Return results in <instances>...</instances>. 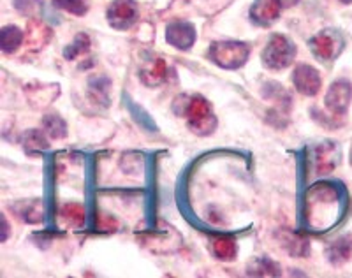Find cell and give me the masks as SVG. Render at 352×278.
<instances>
[{
	"instance_id": "ba28073f",
	"label": "cell",
	"mask_w": 352,
	"mask_h": 278,
	"mask_svg": "<svg viewBox=\"0 0 352 278\" xmlns=\"http://www.w3.org/2000/svg\"><path fill=\"white\" fill-rule=\"evenodd\" d=\"M292 83L296 87V90L300 94L307 97L316 96L320 88V76L317 72V69L310 67V65H298L292 72Z\"/></svg>"
},
{
	"instance_id": "7a4b0ae2",
	"label": "cell",
	"mask_w": 352,
	"mask_h": 278,
	"mask_svg": "<svg viewBox=\"0 0 352 278\" xmlns=\"http://www.w3.org/2000/svg\"><path fill=\"white\" fill-rule=\"evenodd\" d=\"M180 115L187 116L188 127L192 129L196 134L201 136H206L210 132H213V129L217 125L212 107H210L208 100L203 99V97H187L185 109Z\"/></svg>"
},
{
	"instance_id": "5bb4252c",
	"label": "cell",
	"mask_w": 352,
	"mask_h": 278,
	"mask_svg": "<svg viewBox=\"0 0 352 278\" xmlns=\"http://www.w3.org/2000/svg\"><path fill=\"white\" fill-rule=\"evenodd\" d=\"M21 145H23L27 153H39V151L48 150L50 147L48 139L44 138L43 131H37V129L25 132L23 138H21Z\"/></svg>"
},
{
	"instance_id": "8fae6325",
	"label": "cell",
	"mask_w": 352,
	"mask_h": 278,
	"mask_svg": "<svg viewBox=\"0 0 352 278\" xmlns=\"http://www.w3.org/2000/svg\"><path fill=\"white\" fill-rule=\"evenodd\" d=\"M338 157H340V151L333 143L320 145L314 151V166H316L317 175H328L338 164Z\"/></svg>"
},
{
	"instance_id": "ac0fdd59",
	"label": "cell",
	"mask_w": 352,
	"mask_h": 278,
	"mask_svg": "<svg viewBox=\"0 0 352 278\" xmlns=\"http://www.w3.org/2000/svg\"><path fill=\"white\" fill-rule=\"evenodd\" d=\"M60 215H62V219H64L65 222L72 227L83 226L85 217H87V215H85V208L81 206V204H76V203L65 204V206L62 208Z\"/></svg>"
},
{
	"instance_id": "d6986e66",
	"label": "cell",
	"mask_w": 352,
	"mask_h": 278,
	"mask_svg": "<svg viewBox=\"0 0 352 278\" xmlns=\"http://www.w3.org/2000/svg\"><path fill=\"white\" fill-rule=\"evenodd\" d=\"M50 39V28L39 21H30L28 23V41L34 46H43Z\"/></svg>"
},
{
	"instance_id": "44dd1931",
	"label": "cell",
	"mask_w": 352,
	"mask_h": 278,
	"mask_svg": "<svg viewBox=\"0 0 352 278\" xmlns=\"http://www.w3.org/2000/svg\"><path fill=\"white\" fill-rule=\"evenodd\" d=\"M53 6L58 9H64V11L71 12V14H76V17H81V14L87 12L85 0H53Z\"/></svg>"
},
{
	"instance_id": "9a60e30c",
	"label": "cell",
	"mask_w": 352,
	"mask_h": 278,
	"mask_svg": "<svg viewBox=\"0 0 352 278\" xmlns=\"http://www.w3.org/2000/svg\"><path fill=\"white\" fill-rule=\"evenodd\" d=\"M16 210L20 213V219L28 224H39L44 219L43 203L37 201V199L36 201H28V203H21Z\"/></svg>"
},
{
	"instance_id": "9c48e42d",
	"label": "cell",
	"mask_w": 352,
	"mask_h": 278,
	"mask_svg": "<svg viewBox=\"0 0 352 278\" xmlns=\"http://www.w3.org/2000/svg\"><path fill=\"white\" fill-rule=\"evenodd\" d=\"M166 39L178 50H188L196 41V28L187 21H175L168 27Z\"/></svg>"
},
{
	"instance_id": "484cf974",
	"label": "cell",
	"mask_w": 352,
	"mask_h": 278,
	"mask_svg": "<svg viewBox=\"0 0 352 278\" xmlns=\"http://www.w3.org/2000/svg\"><path fill=\"white\" fill-rule=\"evenodd\" d=\"M340 2H344V4H352V0H340Z\"/></svg>"
},
{
	"instance_id": "2e32d148",
	"label": "cell",
	"mask_w": 352,
	"mask_h": 278,
	"mask_svg": "<svg viewBox=\"0 0 352 278\" xmlns=\"http://www.w3.org/2000/svg\"><path fill=\"white\" fill-rule=\"evenodd\" d=\"M21 41H23V34H21L18 27L9 25V27L2 28V32H0V46H2L6 53H12L14 50H18Z\"/></svg>"
},
{
	"instance_id": "5b68a950",
	"label": "cell",
	"mask_w": 352,
	"mask_h": 278,
	"mask_svg": "<svg viewBox=\"0 0 352 278\" xmlns=\"http://www.w3.org/2000/svg\"><path fill=\"white\" fill-rule=\"evenodd\" d=\"M310 50L320 62H331L344 50V39L335 30H322L310 39Z\"/></svg>"
},
{
	"instance_id": "30bf717a",
	"label": "cell",
	"mask_w": 352,
	"mask_h": 278,
	"mask_svg": "<svg viewBox=\"0 0 352 278\" xmlns=\"http://www.w3.org/2000/svg\"><path fill=\"white\" fill-rule=\"evenodd\" d=\"M282 8L284 6L280 4V0H256L252 9H250V18L257 25L268 27L273 21L278 20Z\"/></svg>"
},
{
	"instance_id": "4fadbf2b",
	"label": "cell",
	"mask_w": 352,
	"mask_h": 278,
	"mask_svg": "<svg viewBox=\"0 0 352 278\" xmlns=\"http://www.w3.org/2000/svg\"><path fill=\"white\" fill-rule=\"evenodd\" d=\"M212 250L220 261H232L236 257V242L229 236H219L212 242Z\"/></svg>"
},
{
	"instance_id": "ffe728a7",
	"label": "cell",
	"mask_w": 352,
	"mask_h": 278,
	"mask_svg": "<svg viewBox=\"0 0 352 278\" xmlns=\"http://www.w3.org/2000/svg\"><path fill=\"white\" fill-rule=\"evenodd\" d=\"M88 48H90V39H88V36H85V34H78L74 43H72L69 48H65L64 56L67 60H74L76 56L87 53Z\"/></svg>"
},
{
	"instance_id": "cb8c5ba5",
	"label": "cell",
	"mask_w": 352,
	"mask_h": 278,
	"mask_svg": "<svg viewBox=\"0 0 352 278\" xmlns=\"http://www.w3.org/2000/svg\"><path fill=\"white\" fill-rule=\"evenodd\" d=\"M97 226L102 231H115L116 220L113 217H109V215L99 213V217H97Z\"/></svg>"
},
{
	"instance_id": "d4e9b609",
	"label": "cell",
	"mask_w": 352,
	"mask_h": 278,
	"mask_svg": "<svg viewBox=\"0 0 352 278\" xmlns=\"http://www.w3.org/2000/svg\"><path fill=\"white\" fill-rule=\"evenodd\" d=\"M298 0H280V4L284 6V8H291V6L296 4Z\"/></svg>"
},
{
	"instance_id": "52a82bcc",
	"label": "cell",
	"mask_w": 352,
	"mask_h": 278,
	"mask_svg": "<svg viewBox=\"0 0 352 278\" xmlns=\"http://www.w3.org/2000/svg\"><path fill=\"white\" fill-rule=\"evenodd\" d=\"M352 99V85L347 80H338L326 94V106L333 115H345Z\"/></svg>"
},
{
	"instance_id": "8992f818",
	"label": "cell",
	"mask_w": 352,
	"mask_h": 278,
	"mask_svg": "<svg viewBox=\"0 0 352 278\" xmlns=\"http://www.w3.org/2000/svg\"><path fill=\"white\" fill-rule=\"evenodd\" d=\"M138 18V4L134 0H115L108 9V21L116 30L132 27Z\"/></svg>"
},
{
	"instance_id": "6da1fadb",
	"label": "cell",
	"mask_w": 352,
	"mask_h": 278,
	"mask_svg": "<svg viewBox=\"0 0 352 278\" xmlns=\"http://www.w3.org/2000/svg\"><path fill=\"white\" fill-rule=\"evenodd\" d=\"M340 189L329 183L316 185L307 195V220L308 226L317 231L331 227L340 217Z\"/></svg>"
},
{
	"instance_id": "e0dca14e",
	"label": "cell",
	"mask_w": 352,
	"mask_h": 278,
	"mask_svg": "<svg viewBox=\"0 0 352 278\" xmlns=\"http://www.w3.org/2000/svg\"><path fill=\"white\" fill-rule=\"evenodd\" d=\"M43 129L44 132L53 139H62L67 136V125L64 120L56 115H48L43 118Z\"/></svg>"
},
{
	"instance_id": "7402d4cb",
	"label": "cell",
	"mask_w": 352,
	"mask_h": 278,
	"mask_svg": "<svg viewBox=\"0 0 352 278\" xmlns=\"http://www.w3.org/2000/svg\"><path fill=\"white\" fill-rule=\"evenodd\" d=\"M248 275H261V277H268L270 275V277H276V275H280V271H278L276 264H273L272 261H268V259H261V261H257L256 264L250 268Z\"/></svg>"
},
{
	"instance_id": "7c38bea8",
	"label": "cell",
	"mask_w": 352,
	"mask_h": 278,
	"mask_svg": "<svg viewBox=\"0 0 352 278\" xmlns=\"http://www.w3.org/2000/svg\"><path fill=\"white\" fill-rule=\"evenodd\" d=\"M166 74H168V65L162 58H153L152 62L144 64V67L141 69V80L144 85L148 87H155L160 85L166 80Z\"/></svg>"
},
{
	"instance_id": "277c9868",
	"label": "cell",
	"mask_w": 352,
	"mask_h": 278,
	"mask_svg": "<svg viewBox=\"0 0 352 278\" xmlns=\"http://www.w3.org/2000/svg\"><path fill=\"white\" fill-rule=\"evenodd\" d=\"M210 58L219 67L238 69L247 62L248 46L243 43L226 41V43H213L210 48Z\"/></svg>"
},
{
	"instance_id": "603a6c76",
	"label": "cell",
	"mask_w": 352,
	"mask_h": 278,
	"mask_svg": "<svg viewBox=\"0 0 352 278\" xmlns=\"http://www.w3.org/2000/svg\"><path fill=\"white\" fill-rule=\"evenodd\" d=\"M349 254H351V243H349L347 239L335 242L331 248H329V255H331V259L335 262L345 261V259L349 257Z\"/></svg>"
},
{
	"instance_id": "3957f363",
	"label": "cell",
	"mask_w": 352,
	"mask_h": 278,
	"mask_svg": "<svg viewBox=\"0 0 352 278\" xmlns=\"http://www.w3.org/2000/svg\"><path fill=\"white\" fill-rule=\"evenodd\" d=\"M294 56H296V46L285 36L275 34L268 41L266 48H264L263 62L268 69L280 71V69H285L287 65L292 64Z\"/></svg>"
},
{
	"instance_id": "4316f807",
	"label": "cell",
	"mask_w": 352,
	"mask_h": 278,
	"mask_svg": "<svg viewBox=\"0 0 352 278\" xmlns=\"http://www.w3.org/2000/svg\"><path fill=\"white\" fill-rule=\"evenodd\" d=\"M351 164H352V153H351Z\"/></svg>"
}]
</instances>
